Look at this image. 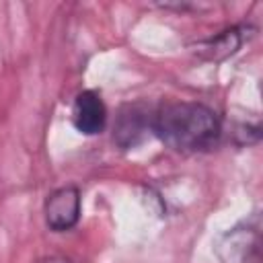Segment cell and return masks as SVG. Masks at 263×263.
I'll return each mask as SVG.
<instances>
[{"label":"cell","instance_id":"6da1fadb","mask_svg":"<svg viewBox=\"0 0 263 263\" xmlns=\"http://www.w3.org/2000/svg\"><path fill=\"white\" fill-rule=\"evenodd\" d=\"M152 132L183 154L203 152L218 144L222 125L218 115L201 103H168L152 117Z\"/></svg>","mask_w":263,"mask_h":263},{"label":"cell","instance_id":"7a4b0ae2","mask_svg":"<svg viewBox=\"0 0 263 263\" xmlns=\"http://www.w3.org/2000/svg\"><path fill=\"white\" fill-rule=\"evenodd\" d=\"M220 263H261V226L259 218L245 220L214 242Z\"/></svg>","mask_w":263,"mask_h":263},{"label":"cell","instance_id":"3957f363","mask_svg":"<svg viewBox=\"0 0 263 263\" xmlns=\"http://www.w3.org/2000/svg\"><path fill=\"white\" fill-rule=\"evenodd\" d=\"M80 189L76 185H64L51 191L43 203V218L49 230L66 232L72 230L80 220Z\"/></svg>","mask_w":263,"mask_h":263},{"label":"cell","instance_id":"277c9868","mask_svg":"<svg viewBox=\"0 0 263 263\" xmlns=\"http://www.w3.org/2000/svg\"><path fill=\"white\" fill-rule=\"evenodd\" d=\"M72 123L82 136H97L107 125V107L97 90H82L72 105Z\"/></svg>","mask_w":263,"mask_h":263},{"label":"cell","instance_id":"5b68a950","mask_svg":"<svg viewBox=\"0 0 263 263\" xmlns=\"http://www.w3.org/2000/svg\"><path fill=\"white\" fill-rule=\"evenodd\" d=\"M148 127L152 129V117H148L138 105H127L119 111L113 140L121 148H132L144 138Z\"/></svg>","mask_w":263,"mask_h":263},{"label":"cell","instance_id":"8992f818","mask_svg":"<svg viewBox=\"0 0 263 263\" xmlns=\"http://www.w3.org/2000/svg\"><path fill=\"white\" fill-rule=\"evenodd\" d=\"M245 39H249V29L247 27H230L226 31H222L220 35L203 41L199 45V55L208 62H222L230 55H234L240 45L245 43Z\"/></svg>","mask_w":263,"mask_h":263},{"label":"cell","instance_id":"52a82bcc","mask_svg":"<svg viewBox=\"0 0 263 263\" xmlns=\"http://www.w3.org/2000/svg\"><path fill=\"white\" fill-rule=\"evenodd\" d=\"M43 263H68V261H64V259H47Z\"/></svg>","mask_w":263,"mask_h":263}]
</instances>
